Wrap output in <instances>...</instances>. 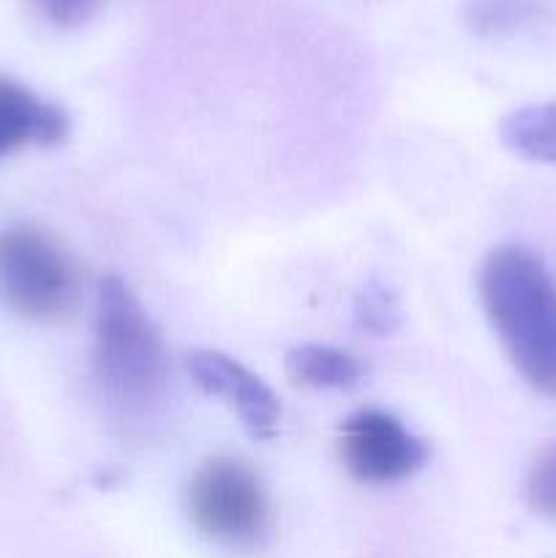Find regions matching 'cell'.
<instances>
[{
  "label": "cell",
  "instance_id": "6da1fadb",
  "mask_svg": "<svg viewBox=\"0 0 556 558\" xmlns=\"http://www.w3.org/2000/svg\"><path fill=\"white\" fill-rule=\"evenodd\" d=\"M478 287L512 368L556 398V281L545 262L523 245H499L483 259Z\"/></svg>",
  "mask_w": 556,
  "mask_h": 558
},
{
  "label": "cell",
  "instance_id": "30bf717a",
  "mask_svg": "<svg viewBox=\"0 0 556 558\" xmlns=\"http://www.w3.org/2000/svg\"><path fill=\"white\" fill-rule=\"evenodd\" d=\"M523 494H527L529 507L537 515L556 521V441L545 445L534 456L527 474V485H523Z\"/></svg>",
  "mask_w": 556,
  "mask_h": 558
},
{
  "label": "cell",
  "instance_id": "277c9868",
  "mask_svg": "<svg viewBox=\"0 0 556 558\" xmlns=\"http://www.w3.org/2000/svg\"><path fill=\"white\" fill-rule=\"evenodd\" d=\"M189 518L202 537L229 548H249L265 537L270 507L249 463L216 456L191 477Z\"/></svg>",
  "mask_w": 556,
  "mask_h": 558
},
{
  "label": "cell",
  "instance_id": "5b68a950",
  "mask_svg": "<svg viewBox=\"0 0 556 558\" xmlns=\"http://www.w3.org/2000/svg\"><path fill=\"white\" fill-rule=\"evenodd\" d=\"M338 456L354 480L387 485L418 474L428 461L423 441L385 409H360L338 428Z\"/></svg>",
  "mask_w": 556,
  "mask_h": 558
},
{
  "label": "cell",
  "instance_id": "9c48e42d",
  "mask_svg": "<svg viewBox=\"0 0 556 558\" xmlns=\"http://www.w3.org/2000/svg\"><path fill=\"white\" fill-rule=\"evenodd\" d=\"M499 140L518 158L556 163V101L529 104L501 118Z\"/></svg>",
  "mask_w": 556,
  "mask_h": 558
},
{
  "label": "cell",
  "instance_id": "7a4b0ae2",
  "mask_svg": "<svg viewBox=\"0 0 556 558\" xmlns=\"http://www.w3.org/2000/svg\"><path fill=\"white\" fill-rule=\"evenodd\" d=\"M93 363L104 390L123 407H145L167 381L161 332L129 283L114 276L98 287Z\"/></svg>",
  "mask_w": 556,
  "mask_h": 558
},
{
  "label": "cell",
  "instance_id": "3957f363",
  "mask_svg": "<svg viewBox=\"0 0 556 558\" xmlns=\"http://www.w3.org/2000/svg\"><path fill=\"white\" fill-rule=\"evenodd\" d=\"M82 276L74 256L44 229H0V300L31 322L65 319L80 303Z\"/></svg>",
  "mask_w": 556,
  "mask_h": 558
},
{
  "label": "cell",
  "instance_id": "8992f818",
  "mask_svg": "<svg viewBox=\"0 0 556 558\" xmlns=\"http://www.w3.org/2000/svg\"><path fill=\"white\" fill-rule=\"evenodd\" d=\"M189 374L207 396H216L234 409L240 423L256 439H270L281 420V403L276 392L243 363L221 352H194L189 357Z\"/></svg>",
  "mask_w": 556,
  "mask_h": 558
},
{
  "label": "cell",
  "instance_id": "8fae6325",
  "mask_svg": "<svg viewBox=\"0 0 556 558\" xmlns=\"http://www.w3.org/2000/svg\"><path fill=\"white\" fill-rule=\"evenodd\" d=\"M354 319L363 330L374 332V336H387L398 327V305L392 294L379 283H368L363 292L358 294L354 303Z\"/></svg>",
  "mask_w": 556,
  "mask_h": 558
},
{
  "label": "cell",
  "instance_id": "4fadbf2b",
  "mask_svg": "<svg viewBox=\"0 0 556 558\" xmlns=\"http://www.w3.org/2000/svg\"><path fill=\"white\" fill-rule=\"evenodd\" d=\"M521 20V5L505 0H480L472 9V25L480 33H496Z\"/></svg>",
  "mask_w": 556,
  "mask_h": 558
},
{
  "label": "cell",
  "instance_id": "52a82bcc",
  "mask_svg": "<svg viewBox=\"0 0 556 558\" xmlns=\"http://www.w3.org/2000/svg\"><path fill=\"white\" fill-rule=\"evenodd\" d=\"M69 129L63 107L44 101L11 76H0V158L27 145H60Z\"/></svg>",
  "mask_w": 556,
  "mask_h": 558
},
{
  "label": "cell",
  "instance_id": "ba28073f",
  "mask_svg": "<svg viewBox=\"0 0 556 558\" xmlns=\"http://www.w3.org/2000/svg\"><path fill=\"white\" fill-rule=\"evenodd\" d=\"M283 371L294 387L309 390H349L363 379V363L343 349L325 343H300L283 357Z\"/></svg>",
  "mask_w": 556,
  "mask_h": 558
},
{
  "label": "cell",
  "instance_id": "7c38bea8",
  "mask_svg": "<svg viewBox=\"0 0 556 558\" xmlns=\"http://www.w3.org/2000/svg\"><path fill=\"white\" fill-rule=\"evenodd\" d=\"M104 0H31V5L36 9L38 16L49 22L55 27H80L101 9Z\"/></svg>",
  "mask_w": 556,
  "mask_h": 558
}]
</instances>
